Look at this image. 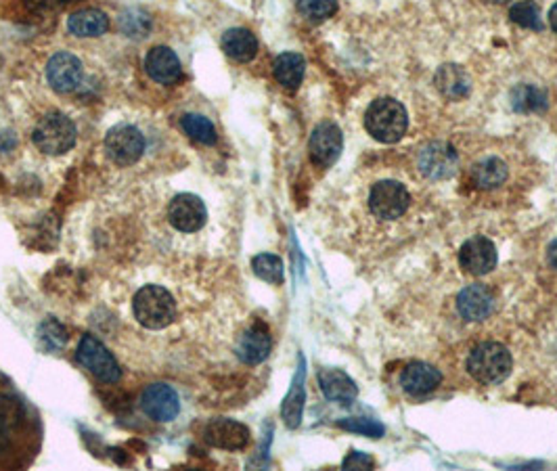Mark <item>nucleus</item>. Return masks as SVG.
<instances>
[{
	"instance_id": "8",
	"label": "nucleus",
	"mask_w": 557,
	"mask_h": 471,
	"mask_svg": "<svg viewBox=\"0 0 557 471\" xmlns=\"http://www.w3.org/2000/svg\"><path fill=\"white\" fill-rule=\"evenodd\" d=\"M417 166H420V172L426 176V179L446 180L457 172L459 166L457 151H455L448 143L434 141L420 151Z\"/></svg>"
},
{
	"instance_id": "28",
	"label": "nucleus",
	"mask_w": 557,
	"mask_h": 471,
	"mask_svg": "<svg viewBox=\"0 0 557 471\" xmlns=\"http://www.w3.org/2000/svg\"><path fill=\"white\" fill-rule=\"evenodd\" d=\"M252 268H254V273L261 276L262 281L273 283V285L283 283L285 270H283L281 257H277L273 254H261L252 260Z\"/></svg>"
},
{
	"instance_id": "23",
	"label": "nucleus",
	"mask_w": 557,
	"mask_h": 471,
	"mask_svg": "<svg viewBox=\"0 0 557 471\" xmlns=\"http://www.w3.org/2000/svg\"><path fill=\"white\" fill-rule=\"evenodd\" d=\"M304 69H306V61L297 53H283L278 55L273 63V74L278 84L287 91H296L304 80Z\"/></svg>"
},
{
	"instance_id": "27",
	"label": "nucleus",
	"mask_w": 557,
	"mask_h": 471,
	"mask_svg": "<svg viewBox=\"0 0 557 471\" xmlns=\"http://www.w3.org/2000/svg\"><path fill=\"white\" fill-rule=\"evenodd\" d=\"M511 22L520 25V28L541 31L543 30V19H541V9L539 4L533 3V0H524V3H517L509 9Z\"/></svg>"
},
{
	"instance_id": "17",
	"label": "nucleus",
	"mask_w": 557,
	"mask_h": 471,
	"mask_svg": "<svg viewBox=\"0 0 557 471\" xmlns=\"http://www.w3.org/2000/svg\"><path fill=\"white\" fill-rule=\"evenodd\" d=\"M145 69L149 78L160 84H176L182 78V67L179 57L168 47H154L145 57Z\"/></svg>"
},
{
	"instance_id": "36",
	"label": "nucleus",
	"mask_w": 557,
	"mask_h": 471,
	"mask_svg": "<svg viewBox=\"0 0 557 471\" xmlns=\"http://www.w3.org/2000/svg\"><path fill=\"white\" fill-rule=\"evenodd\" d=\"M489 3H497V4H503V3H508V0H489Z\"/></svg>"
},
{
	"instance_id": "16",
	"label": "nucleus",
	"mask_w": 557,
	"mask_h": 471,
	"mask_svg": "<svg viewBox=\"0 0 557 471\" xmlns=\"http://www.w3.org/2000/svg\"><path fill=\"white\" fill-rule=\"evenodd\" d=\"M270 345H273V342H270L269 329L262 323H256L239 336L235 352L242 362L261 364L270 354Z\"/></svg>"
},
{
	"instance_id": "24",
	"label": "nucleus",
	"mask_w": 557,
	"mask_h": 471,
	"mask_svg": "<svg viewBox=\"0 0 557 471\" xmlns=\"http://www.w3.org/2000/svg\"><path fill=\"white\" fill-rule=\"evenodd\" d=\"M472 179L480 188H497L508 179V166L499 157H489V160L478 161L473 166Z\"/></svg>"
},
{
	"instance_id": "15",
	"label": "nucleus",
	"mask_w": 557,
	"mask_h": 471,
	"mask_svg": "<svg viewBox=\"0 0 557 471\" xmlns=\"http://www.w3.org/2000/svg\"><path fill=\"white\" fill-rule=\"evenodd\" d=\"M457 310L465 320L478 323L495 310V295L486 285H467L457 298Z\"/></svg>"
},
{
	"instance_id": "7",
	"label": "nucleus",
	"mask_w": 557,
	"mask_h": 471,
	"mask_svg": "<svg viewBox=\"0 0 557 471\" xmlns=\"http://www.w3.org/2000/svg\"><path fill=\"white\" fill-rule=\"evenodd\" d=\"M411 195L407 187L396 180H382L373 185L369 193V207L377 218L394 220L407 212Z\"/></svg>"
},
{
	"instance_id": "14",
	"label": "nucleus",
	"mask_w": 557,
	"mask_h": 471,
	"mask_svg": "<svg viewBox=\"0 0 557 471\" xmlns=\"http://www.w3.org/2000/svg\"><path fill=\"white\" fill-rule=\"evenodd\" d=\"M206 442L217 449L239 450L250 442V430L243 423L233 419H214L204 432Z\"/></svg>"
},
{
	"instance_id": "2",
	"label": "nucleus",
	"mask_w": 557,
	"mask_h": 471,
	"mask_svg": "<svg viewBox=\"0 0 557 471\" xmlns=\"http://www.w3.org/2000/svg\"><path fill=\"white\" fill-rule=\"evenodd\" d=\"M135 318L145 329H164L176 317V301L170 292L160 285H145L138 289L132 301Z\"/></svg>"
},
{
	"instance_id": "3",
	"label": "nucleus",
	"mask_w": 557,
	"mask_h": 471,
	"mask_svg": "<svg viewBox=\"0 0 557 471\" xmlns=\"http://www.w3.org/2000/svg\"><path fill=\"white\" fill-rule=\"evenodd\" d=\"M75 126L67 116L59 111H50L40 118L34 128V144L44 155H63L75 144Z\"/></svg>"
},
{
	"instance_id": "18",
	"label": "nucleus",
	"mask_w": 557,
	"mask_h": 471,
	"mask_svg": "<svg viewBox=\"0 0 557 471\" xmlns=\"http://www.w3.org/2000/svg\"><path fill=\"white\" fill-rule=\"evenodd\" d=\"M440 371L426 362H411L401 375V386L411 396H423L434 392L440 386Z\"/></svg>"
},
{
	"instance_id": "1",
	"label": "nucleus",
	"mask_w": 557,
	"mask_h": 471,
	"mask_svg": "<svg viewBox=\"0 0 557 471\" xmlns=\"http://www.w3.org/2000/svg\"><path fill=\"white\" fill-rule=\"evenodd\" d=\"M365 126L379 143H396L407 135L409 116L402 103L394 99H377L365 113Z\"/></svg>"
},
{
	"instance_id": "10",
	"label": "nucleus",
	"mask_w": 557,
	"mask_h": 471,
	"mask_svg": "<svg viewBox=\"0 0 557 471\" xmlns=\"http://www.w3.org/2000/svg\"><path fill=\"white\" fill-rule=\"evenodd\" d=\"M141 408L149 419L168 423V421L179 417L181 413L179 394L174 392V388L166 386V383H154V386L143 389Z\"/></svg>"
},
{
	"instance_id": "30",
	"label": "nucleus",
	"mask_w": 557,
	"mask_h": 471,
	"mask_svg": "<svg viewBox=\"0 0 557 471\" xmlns=\"http://www.w3.org/2000/svg\"><path fill=\"white\" fill-rule=\"evenodd\" d=\"M297 9L313 22H323L338 11V0H297Z\"/></svg>"
},
{
	"instance_id": "34",
	"label": "nucleus",
	"mask_w": 557,
	"mask_h": 471,
	"mask_svg": "<svg viewBox=\"0 0 557 471\" xmlns=\"http://www.w3.org/2000/svg\"><path fill=\"white\" fill-rule=\"evenodd\" d=\"M547 257H549V264H552V266L557 270V241H553L552 245H549Z\"/></svg>"
},
{
	"instance_id": "31",
	"label": "nucleus",
	"mask_w": 557,
	"mask_h": 471,
	"mask_svg": "<svg viewBox=\"0 0 557 471\" xmlns=\"http://www.w3.org/2000/svg\"><path fill=\"white\" fill-rule=\"evenodd\" d=\"M340 427H344V430L354 432V433H363V436H369V438H382L385 432L379 421L369 419V417L344 419V421H340Z\"/></svg>"
},
{
	"instance_id": "5",
	"label": "nucleus",
	"mask_w": 557,
	"mask_h": 471,
	"mask_svg": "<svg viewBox=\"0 0 557 471\" xmlns=\"http://www.w3.org/2000/svg\"><path fill=\"white\" fill-rule=\"evenodd\" d=\"M105 151L110 160L118 166H132L143 155L145 138L135 126L119 124L107 132Z\"/></svg>"
},
{
	"instance_id": "9",
	"label": "nucleus",
	"mask_w": 557,
	"mask_h": 471,
	"mask_svg": "<svg viewBox=\"0 0 557 471\" xmlns=\"http://www.w3.org/2000/svg\"><path fill=\"white\" fill-rule=\"evenodd\" d=\"M47 80L53 91L67 94L74 92L75 88L84 80V67L78 57L67 53V50H59L49 59L47 65Z\"/></svg>"
},
{
	"instance_id": "33",
	"label": "nucleus",
	"mask_w": 557,
	"mask_h": 471,
	"mask_svg": "<svg viewBox=\"0 0 557 471\" xmlns=\"http://www.w3.org/2000/svg\"><path fill=\"white\" fill-rule=\"evenodd\" d=\"M67 3H74V0H25V4L30 9H57V6H63Z\"/></svg>"
},
{
	"instance_id": "11",
	"label": "nucleus",
	"mask_w": 557,
	"mask_h": 471,
	"mask_svg": "<svg viewBox=\"0 0 557 471\" xmlns=\"http://www.w3.org/2000/svg\"><path fill=\"white\" fill-rule=\"evenodd\" d=\"M208 210L198 195L182 193L170 201L168 205V220L176 231L181 232H195L206 224Z\"/></svg>"
},
{
	"instance_id": "32",
	"label": "nucleus",
	"mask_w": 557,
	"mask_h": 471,
	"mask_svg": "<svg viewBox=\"0 0 557 471\" xmlns=\"http://www.w3.org/2000/svg\"><path fill=\"white\" fill-rule=\"evenodd\" d=\"M369 467H376V461L369 455H365V452H350L344 458V469H369Z\"/></svg>"
},
{
	"instance_id": "6",
	"label": "nucleus",
	"mask_w": 557,
	"mask_h": 471,
	"mask_svg": "<svg viewBox=\"0 0 557 471\" xmlns=\"http://www.w3.org/2000/svg\"><path fill=\"white\" fill-rule=\"evenodd\" d=\"M78 361L103 383H116L119 379V364L110 350L94 336H84L78 345Z\"/></svg>"
},
{
	"instance_id": "13",
	"label": "nucleus",
	"mask_w": 557,
	"mask_h": 471,
	"mask_svg": "<svg viewBox=\"0 0 557 471\" xmlns=\"http://www.w3.org/2000/svg\"><path fill=\"white\" fill-rule=\"evenodd\" d=\"M341 130L332 122H323L314 128L313 136H310V160H313L319 168H327L340 157L341 151Z\"/></svg>"
},
{
	"instance_id": "35",
	"label": "nucleus",
	"mask_w": 557,
	"mask_h": 471,
	"mask_svg": "<svg viewBox=\"0 0 557 471\" xmlns=\"http://www.w3.org/2000/svg\"><path fill=\"white\" fill-rule=\"evenodd\" d=\"M549 23H552V28H553V31L557 34V4H553L552 13H549Z\"/></svg>"
},
{
	"instance_id": "20",
	"label": "nucleus",
	"mask_w": 557,
	"mask_h": 471,
	"mask_svg": "<svg viewBox=\"0 0 557 471\" xmlns=\"http://www.w3.org/2000/svg\"><path fill=\"white\" fill-rule=\"evenodd\" d=\"M223 50L231 59H235L239 63H248L256 57L258 53V40L256 36L252 34L250 30L245 28H233L226 30L223 34Z\"/></svg>"
},
{
	"instance_id": "25",
	"label": "nucleus",
	"mask_w": 557,
	"mask_h": 471,
	"mask_svg": "<svg viewBox=\"0 0 557 471\" xmlns=\"http://www.w3.org/2000/svg\"><path fill=\"white\" fill-rule=\"evenodd\" d=\"M511 105H514V109L520 113H539L545 111L547 97L541 88L520 84L514 88V92H511Z\"/></svg>"
},
{
	"instance_id": "21",
	"label": "nucleus",
	"mask_w": 557,
	"mask_h": 471,
	"mask_svg": "<svg viewBox=\"0 0 557 471\" xmlns=\"http://www.w3.org/2000/svg\"><path fill=\"white\" fill-rule=\"evenodd\" d=\"M67 30L78 38H97L110 30V17L99 9H82L67 19Z\"/></svg>"
},
{
	"instance_id": "19",
	"label": "nucleus",
	"mask_w": 557,
	"mask_h": 471,
	"mask_svg": "<svg viewBox=\"0 0 557 471\" xmlns=\"http://www.w3.org/2000/svg\"><path fill=\"white\" fill-rule=\"evenodd\" d=\"M319 386L329 400L340 405H352L357 398V383L340 369H323L319 373Z\"/></svg>"
},
{
	"instance_id": "22",
	"label": "nucleus",
	"mask_w": 557,
	"mask_h": 471,
	"mask_svg": "<svg viewBox=\"0 0 557 471\" xmlns=\"http://www.w3.org/2000/svg\"><path fill=\"white\" fill-rule=\"evenodd\" d=\"M436 86L448 100H459L470 94L472 80L465 74V69L457 65H445L436 74Z\"/></svg>"
},
{
	"instance_id": "29",
	"label": "nucleus",
	"mask_w": 557,
	"mask_h": 471,
	"mask_svg": "<svg viewBox=\"0 0 557 471\" xmlns=\"http://www.w3.org/2000/svg\"><path fill=\"white\" fill-rule=\"evenodd\" d=\"M302 377L304 373L300 371L294 381V388H291L287 400H285V405H283V417H285V423H287L289 427H297V423H300V417H302V405H304Z\"/></svg>"
},
{
	"instance_id": "12",
	"label": "nucleus",
	"mask_w": 557,
	"mask_h": 471,
	"mask_svg": "<svg viewBox=\"0 0 557 471\" xmlns=\"http://www.w3.org/2000/svg\"><path fill=\"white\" fill-rule=\"evenodd\" d=\"M459 264L465 273L473 276L489 275L497 266L495 243L486 237H473L459 249Z\"/></svg>"
},
{
	"instance_id": "4",
	"label": "nucleus",
	"mask_w": 557,
	"mask_h": 471,
	"mask_svg": "<svg viewBox=\"0 0 557 471\" xmlns=\"http://www.w3.org/2000/svg\"><path fill=\"white\" fill-rule=\"evenodd\" d=\"M467 369L480 383H499L509 375L511 354L501 344H480L467 358Z\"/></svg>"
},
{
	"instance_id": "26",
	"label": "nucleus",
	"mask_w": 557,
	"mask_h": 471,
	"mask_svg": "<svg viewBox=\"0 0 557 471\" xmlns=\"http://www.w3.org/2000/svg\"><path fill=\"white\" fill-rule=\"evenodd\" d=\"M181 126H182V130L193 138V141L204 143V144L217 143V138H218L217 128H214V124L204 116H198V113H187V116H182Z\"/></svg>"
}]
</instances>
